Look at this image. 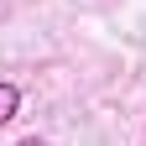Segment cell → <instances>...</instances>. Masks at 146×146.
Masks as SVG:
<instances>
[{
  "label": "cell",
  "instance_id": "cell-1",
  "mask_svg": "<svg viewBox=\"0 0 146 146\" xmlns=\"http://www.w3.org/2000/svg\"><path fill=\"white\" fill-rule=\"evenodd\" d=\"M16 110H21V89L0 78V125H11V120H16Z\"/></svg>",
  "mask_w": 146,
  "mask_h": 146
},
{
  "label": "cell",
  "instance_id": "cell-2",
  "mask_svg": "<svg viewBox=\"0 0 146 146\" xmlns=\"http://www.w3.org/2000/svg\"><path fill=\"white\" fill-rule=\"evenodd\" d=\"M21 146H47V141H42V136H26V141H21Z\"/></svg>",
  "mask_w": 146,
  "mask_h": 146
}]
</instances>
